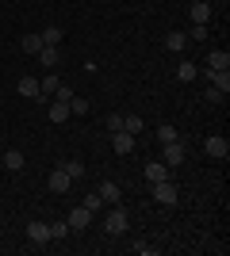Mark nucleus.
Wrapping results in <instances>:
<instances>
[{
  "label": "nucleus",
  "mask_w": 230,
  "mask_h": 256,
  "mask_svg": "<svg viewBox=\"0 0 230 256\" xmlns=\"http://www.w3.org/2000/svg\"><path fill=\"white\" fill-rule=\"evenodd\" d=\"M184 46H188V34L184 31H169V34H165V50H169V54H180Z\"/></svg>",
  "instance_id": "nucleus-13"
},
{
  "label": "nucleus",
  "mask_w": 230,
  "mask_h": 256,
  "mask_svg": "<svg viewBox=\"0 0 230 256\" xmlns=\"http://www.w3.org/2000/svg\"><path fill=\"white\" fill-rule=\"evenodd\" d=\"M111 150H115V153H134V134L115 130V134H111Z\"/></svg>",
  "instance_id": "nucleus-11"
},
{
  "label": "nucleus",
  "mask_w": 230,
  "mask_h": 256,
  "mask_svg": "<svg viewBox=\"0 0 230 256\" xmlns=\"http://www.w3.org/2000/svg\"><path fill=\"white\" fill-rule=\"evenodd\" d=\"M184 153H188V142L184 138H173L161 146V160L169 164V168H176V164H184Z\"/></svg>",
  "instance_id": "nucleus-2"
},
{
  "label": "nucleus",
  "mask_w": 230,
  "mask_h": 256,
  "mask_svg": "<svg viewBox=\"0 0 230 256\" xmlns=\"http://www.w3.org/2000/svg\"><path fill=\"white\" fill-rule=\"evenodd\" d=\"M104 126H108L111 134H115V130H123V115H108V118H104Z\"/></svg>",
  "instance_id": "nucleus-28"
},
{
  "label": "nucleus",
  "mask_w": 230,
  "mask_h": 256,
  "mask_svg": "<svg viewBox=\"0 0 230 256\" xmlns=\"http://www.w3.org/2000/svg\"><path fill=\"white\" fill-rule=\"evenodd\" d=\"M207 69H230V54L226 50H211L207 54Z\"/></svg>",
  "instance_id": "nucleus-18"
},
{
  "label": "nucleus",
  "mask_w": 230,
  "mask_h": 256,
  "mask_svg": "<svg viewBox=\"0 0 230 256\" xmlns=\"http://www.w3.org/2000/svg\"><path fill=\"white\" fill-rule=\"evenodd\" d=\"M134 248H138L142 256H157V248H153V245H146V241H142V245H134Z\"/></svg>",
  "instance_id": "nucleus-32"
},
{
  "label": "nucleus",
  "mask_w": 230,
  "mask_h": 256,
  "mask_svg": "<svg viewBox=\"0 0 230 256\" xmlns=\"http://www.w3.org/2000/svg\"><path fill=\"white\" fill-rule=\"evenodd\" d=\"M142 126H146V122H142L138 115H123V130H127V134H134V138H138V134H142Z\"/></svg>",
  "instance_id": "nucleus-22"
},
{
  "label": "nucleus",
  "mask_w": 230,
  "mask_h": 256,
  "mask_svg": "<svg viewBox=\"0 0 230 256\" xmlns=\"http://www.w3.org/2000/svg\"><path fill=\"white\" fill-rule=\"evenodd\" d=\"M39 62H43L46 69H54V65L62 62V50H58V46H43V50H39Z\"/></svg>",
  "instance_id": "nucleus-17"
},
{
  "label": "nucleus",
  "mask_w": 230,
  "mask_h": 256,
  "mask_svg": "<svg viewBox=\"0 0 230 256\" xmlns=\"http://www.w3.org/2000/svg\"><path fill=\"white\" fill-rule=\"evenodd\" d=\"M127 226H131V218H127V210L115 203V206L108 210V218H104V230H108L111 237H119V234H127Z\"/></svg>",
  "instance_id": "nucleus-3"
},
{
  "label": "nucleus",
  "mask_w": 230,
  "mask_h": 256,
  "mask_svg": "<svg viewBox=\"0 0 230 256\" xmlns=\"http://www.w3.org/2000/svg\"><path fill=\"white\" fill-rule=\"evenodd\" d=\"M54 100H62V104H69V100H73V92H69L66 84H58V92H54Z\"/></svg>",
  "instance_id": "nucleus-31"
},
{
  "label": "nucleus",
  "mask_w": 230,
  "mask_h": 256,
  "mask_svg": "<svg viewBox=\"0 0 230 256\" xmlns=\"http://www.w3.org/2000/svg\"><path fill=\"white\" fill-rule=\"evenodd\" d=\"M27 237H31L35 245H50V222H39V218H35V222L27 226Z\"/></svg>",
  "instance_id": "nucleus-9"
},
{
  "label": "nucleus",
  "mask_w": 230,
  "mask_h": 256,
  "mask_svg": "<svg viewBox=\"0 0 230 256\" xmlns=\"http://www.w3.org/2000/svg\"><path fill=\"white\" fill-rule=\"evenodd\" d=\"M46 188H50L54 195H66L69 188H73V180H69V176H66L62 168H54V172H50V180H46Z\"/></svg>",
  "instance_id": "nucleus-10"
},
{
  "label": "nucleus",
  "mask_w": 230,
  "mask_h": 256,
  "mask_svg": "<svg viewBox=\"0 0 230 256\" xmlns=\"http://www.w3.org/2000/svg\"><path fill=\"white\" fill-rule=\"evenodd\" d=\"M188 16H192V23H196V27H207V20H211V4H207V0H192Z\"/></svg>",
  "instance_id": "nucleus-7"
},
{
  "label": "nucleus",
  "mask_w": 230,
  "mask_h": 256,
  "mask_svg": "<svg viewBox=\"0 0 230 256\" xmlns=\"http://www.w3.org/2000/svg\"><path fill=\"white\" fill-rule=\"evenodd\" d=\"M196 76H199V69L192 62H180V65H176V80H184V84H188V80H196Z\"/></svg>",
  "instance_id": "nucleus-19"
},
{
  "label": "nucleus",
  "mask_w": 230,
  "mask_h": 256,
  "mask_svg": "<svg viewBox=\"0 0 230 256\" xmlns=\"http://www.w3.org/2000/svg\"><path fill=\"white\" fill-rule=\"evenodd\" d=\"M58 84H62V80H58L54 73H50V76H43V80H39V88H43V96H54V92H58Z\"/></svg>",
  "instance_id": "nucleus-24"
},
{
  "label": "nucleus",
  "mask_w": 230,
  "mask_h": 256,
  "mask_svg": "<svg viewBox=\"0 0 230 256\" xmlns=\"http://www.w3.org/2000/svg\"><path fill=\"white\" fill-rule=\"evenodd\" d=\"M66 222H69V230H73V234H81V230H88V222H92V210L81 203V206H73V210L66 214Z\"/></svg>",
  "instance_id": "nucleus-5"
},
{
  "label": "nucleus",
  "mask_w": 230,
  "mask_h": 256,
  "mask_svg": "<svg viewBox=\"0 0 230 256\" xmlns=\"http://www.w3.org/2000/svg\"><path fill=\"white\" fill-rule=\"evenodd\" d=\"M16 92H20L23 100H46L43 88H39V76H20V80H16Z\"/></svg>",
  "instance_id": "nucleus-6"
},
{
  "label": "nucleus",
  "mask_w": 230,
  "mask_h": 256,
  "mask_svg": "<svg viewBox=\"0 0 230 256\" xmlns=\"http://www.w3.org/2000/svg\"><path fill=\"white\" fill-rule=\"evenodd\" d=\"M43 34V46H58L62 42V27H46V31H39Z\"/></svg>",
  "instance_id": "nucleus-23"
},
{
  "label": "nucleus",
  "mask_w": 230,
  "mask_h": 256,
  "mask_svg": "<svg viewBox=\"0 0 230 256\" xmlns=\"http://www.w3.org/2000/svg\"><path fill=\"white\" fill-rule=\"evenodd\" d=\"M66 118H69V104L54 100V104H50V122H66Z\"/></svg>",
  "instance_id": "nucleus-21"
},
{
  "label": "nucleus",
  "mask_w": 230,
  "mask_h": 256,
  "mask_svg": "<svg viewBox=\"0 0 230 256\" xmlns=\"http://www.w3.org/2000/svg\"><path fill=\"white\" fill-rule=\"evenodd\" d=\"M69 111H73V115H88V100L85 96H73V100H69Z\"/></svg>",
  "instance_id": "nucleus-26"
},
{
  "label": "nucleus",
  "mask_w": 230,
  "mask_h": 256,
  "mask_svg": "<svg viewBox=\"0 0 230 256\" xmlns=\"http://www.w3.org/2000/svg\"><path fill=\"white\" fill-rule=\"evenodd\" d=\"M207 27H196V23H192V31H188V38H196V42H203V38H207Z\"/></svg>",
  "instance_id": "nucleus-29"
},
{
  "label": "nucleus",
  "mask_w": 230,
  "mask_h": 256,
  "mask_svg": "<svg viewBox=\"0 0 230 256\" xmlns=\"http://www.w3.org/2000/svg\"><path fill=\"white\" fill-rule=\"evenodd\" d=\"M96 195H100V199H104L108 206H115V203H119V195H123V188H119V184H111V180H104Z\"/></svg>",
  "instance_id": "nucleus-12"
},
{
  "label": "nucleus",
  "mask_w": 230,
  "mask_h": 256,
  "mask_svg": "<svg viewBox=\"0 0 230 256\" xmlns=\"http://www.w3.org/2000/svg\"><path fill=\"white\" fill-rule=\"evenodd\" d=\"M23 164H27V157H23L20 150H8V153H4V168H8V172H23Z\"/></svg>",
  "instance_id": "nucleus-16"
},
{
  "label": "nucleus",
  "mask_w": 230,
  "mask_h": 256,
  "mask_svg": "<svg viewBox=\"0 0 230 256\" xmlns=\"http://www.w3.org/2000/svg\"><path fill=\"white\" fill-rule=\"evenodd\" d=\"M66 237H69V222H66V218L50 222V241H66Z\"/></svg>",
  "instance_id": "nucleus-20"
},
{
  "label": "nucleus",
  "mask_w": 230,
  "mask_h": 256,
  "mask_svg": "<svg viewBox=\"0 0 230 256\" xmlns=\"http://www.w3.org/2000/svg\"><path fill=\"white\" fill-rule=\"evenodd\" d=\"M203 96H207V104H222V100H226V92H219V88H207Z\"/></svg>",
  "instance_id": "nucleus-30"
},
{
  "label": "nucleus",
  "mask_w": 230,
  "mask_h": 256,
  "mask_svg": "<svg viewBox=\"0 0 230 256\" xmlns=\"http://www.w3.org/2000/svg\"><path fill=\"white\" fill-rule=\"evenodd\" d=\"M20 50L23 54H39V50H43V34H39V31L23 34V38H20Z\"/></svg>",
  "instance_id": "nucleus-15"
},
{
  "label": "nucleus",
  "mask_w": 230,
  "mask_h": 256,
  "mask_svg": "<svg viewBox=\"0 0 230 256\" xmlns=\"http://www.w3.org/2000/svg\"><path fill=\"white\" fill-rule=\"evenodd\" d=\"M85 206H88V210H92V214H96L100 206H104V199H100V195L92 192V195H85Z\"/></svg>",
  "instance_id": "nucleus-27"
},
{
  "label": "nucleus",
  "mask_w": 230,
  "mask_h": 256,
  "mask_svg": "<svg viewBox=\"0 0 230 256\" xmlns=\"http://www.w3.org/2000/svg\"><path fill=\"white\" fill-rule=\"evenodd\" d=\"M146 180H150V184H157V180H169V172H173V168H169V164H165V160H146Z\"/></svg>",
  "instance_id": "nucleus-8"
},
{
  "label": "nucleus",
  "mask_w": 230,
  "mask_h": 256,
  "mask_svg": "<svg viewBox=\"0 0 230 256\" xmlns=\"http://www.w3.org/2000/svg\"><path fill=\"white\" fill-rule=\"evenodd\" d=\"M173 138H180V134H176V130L169 126V122H161V126H157V142L165 146V142H173Z\"/></svg>",
  "instance_id": "nucleus-25"
},
{
  "label": "nucleus",
  "mask_w": 230,
  "mask_h": 256,
  "mask_svg": "<svg viewBox=\"0 0 230 256\" xmlns=\"http://www.w3.org/2000/svg\"><path fill=\"white\" fill-rule=\"evenodd\" d=\"M58 168L66 172L69 180H81V176H85V160H77V157H69V160H62V164H58Z\"/></svg>",
  "instance_id": "nucleus-14"
},
{
  "label": "nucleus",
  "mask_w": 230,
  "mask_h": 256,
  "mask_svg": "<svg viewBox=\"0 0 230 256\" xmlns=\"http://www.w3.org/2000/svg\"><path fill=\"white\" fill-rule=\"evenodd\" d=\"M203 153H207V157H215V160H226V157H230V142L222 138V134H211V138L203 142Z\"/></svg>",
  "instance_id": "nucleus-4"
},
{
  "label": "nucleus",
  "mask_w": 230,
  "mask_h": 256,
  "mask_svg": "<svg viewBox=\"0 0 230 256\" xmlns=\"http://www.w3.org/2000/svg\"><path fill=\"white\" fill-rule=\"evenodd\" d=\"M150 195H153V203H161V206H176L180 203V192H176V184H169V180L150 184Z\"/></svg>",
  "instance_id": "nucleus-1"
}]
</instances>
